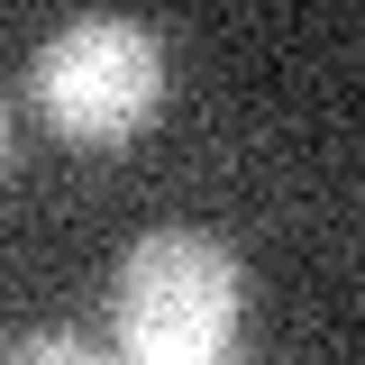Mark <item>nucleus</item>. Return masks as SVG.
Listing matches in <instances>:
<instances>
[{"label": "nucleus", "instance_id": "obj_1", "mask_svg": "<svg viewBox=\"0 0 365 365\" xmlns=\"http://www.w3.org/2000/svg\"><path fill=\"white\" fill-rule=\"evenodd\" d=\"M247 329V274L201 228H155L119 256L110 347L128 365H220Z\"/></svg>", "mask_w": 365, "mask_h": 365}, {"label": "nucleus", "instance_id": "obj_2", "mask_svg": "<svg viewBox=\"0 0 365 365\" xmlns=\"http://www.w3.org/2000/svg\"><path fill=\"white\" fill-rule=\"evenodd\" d=\"M28 91H37V119L64 137V146L119 155V146L146 137V119L165 110V37H155L146 19H119V9L64 19V28L37 46Z\"/></svg>", "mask_w": 365, "mask_h": 365}, {"label": "nucleus", "instance_id": "obj_3", "mask_svg": "<svg viewBox=\"0 0 365 365\" xmlns=\"http://www.w3.org/2000/svg\"><path fill=\"white\" fill-rule=\"evenodd\" d=\"M0 356H46V365H101V338H83V329H0Z\"/></svg>", "mask_w": 365, "mask_h": 365}, {"label": "nucleus", "instance_id": "obj_4", "mask_svg": "<svg viewBox=\"0 0 365 365\" xmlns=\"http://www.w3.org/2000/svg\"><path fill=\"white\" fill-rule=\"evenodd\" d=\"M0 165H9V119H0Z\"/></svg>", "mask_w": 365, "mask_h": 365}]
</instances>
